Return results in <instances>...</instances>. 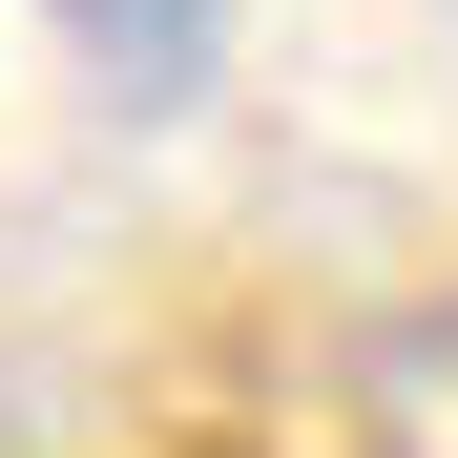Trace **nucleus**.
I'll return each mask as SVG.
<instances>
[{
    "mask_svg": "<svg viewBox=\"0 0 458 458\" xmlns=\"http://www.w3.org/2000/svg\"><path fill=\"white\" fill-rule=\"evenodd\" d=\"M63 21H84V63H105L125 105H188V84H208V21H229V0H63Z\"/></svg>",
    "mask_w": 458,
    "mask_h": 458,
    "instance_id": "f257e3e1",
    "label": "nucleus"
}]
</instances>
